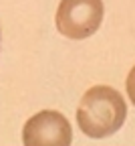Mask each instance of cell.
<instances>
[{
  "mask_svg": "<svg viewBox=\"0 0 135 146\" xmlns=\"http://www.w3.org/2000/svg\"><path fill=\"white\" fill-rule=\"evenodd\" d=\"M125 118L127 102L111 85H93L83 94L77 108V124L89 138H107L119 132Z\"/></svg>",
  "mask_w": 135,
  "mask_h": 146,
  "instance_id": "1",
  "label": "cell"
},
{
  "mask_svg": "<svg viewBox=\"0 0 135 146\" xmlns=\"http://www.w3.org/2000/svg\"><path fill=\"white\" fill-rule=\"evenodd\" d=\"M103 14V0H61L54 21L61 35L81 41L99 31Z\"/></svg>",
  "mask_w": 135,
  "mask_h": 146,
  "instance_id": "2",
  "label": "cell"
},
{
  "mask_svg": "<svg viewBox=\"0 0 135 146\" xmlns=\"http://www.w3.org/2000/svg\"><path fill=\"white\" fill-rule=\"evenodd\" d=\"M22 142L26 146H69L73 142V128L61 112L43 110L26 120Z\"/></svg>",
  "mask_w": 135,
  "mask_h": 146,
  "instance_id": "3",
  "label": "cell"
},
{
  "mask_svg": "<svg viewBox=\"0 0 135 146\" xmlns=\"http://www.w3.org/2000/svg\"><path fill=\"white\" fill-rule=\"evenodd\" d=\"M125 89H127V98H129V102L135 106V65L131 67L129 75H127V79H125Z\"/></svg>",
  "mask_w": 135,
  "mask_h": 146,
  "instance_id": "4",
  "label": "cell"
},
{
  "mask_svg": "<svg viewBox=\"0 0 135 146\" xmlns=\"http://www.w3.org/2000/svg\"><path fill=\"white\" fill-rule=\"evenodd\" d=\"M0 51H2V27H0Z\"/></svg>",
  "mask_w": 135,
  "mask_h": 146,
  "instance_id": "5",
  "label": "cell"
}]
</instances>
